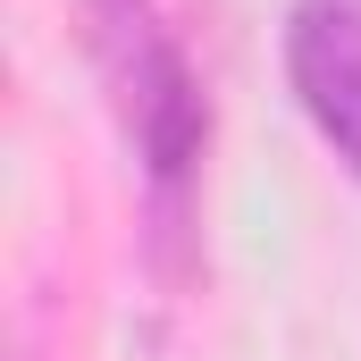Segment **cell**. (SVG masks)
<instances>
[{"label": "cell", "mask_w": 361, "mask_h": 361, "mask_svg": "<svg viewBox=\"0 0 361 361\" xmlns=\"http://www.w3.org/2000/svg\"><path fill=\"white\" fill-rule=\"evenodd\" d=\"M92 51L118 85L126 109V135L143 152V177H152V210H160V235H177L185 219V185L202 160V85L185 68L177 25L160 17V0H92Z\"/></svg>", "instance_id": "cell-1"}, {"label": "cell", "mask_w": 361, "mask_h": 361, "mask_svg": "<svg viewBox=\"0 0 361 361\" xmlns=\"http://www.w3.org/2000/svg\"><path fill=\"white\" fill-rule=\"evenodd\" d=\"M286 76L319 143L361 177V0H294L286 17Z\"/></svg>", "instance_id": "cell-2"}]
</instances>
